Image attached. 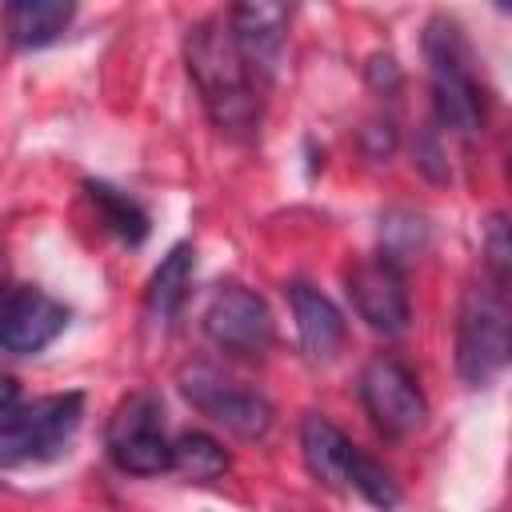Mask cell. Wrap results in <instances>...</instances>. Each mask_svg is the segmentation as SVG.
<instances>
[{"mask_svg": "<svg viewBox=\"0 0 512 512\" xmlns=\"http://www.w3.org/2000/svg\"><path fill=\"white\" fill-rule=\"evenodd\" d=\"M184 60L200 88V100L220 132L252 136L260 124V92L256 76L244 64L228 20H200L184 36Z\"/></svg>", "mask_w": 512, "mask_h": 512, "instance_id": "6da1fadb", "label": "cell"}, {"mask_svg": "<svg viewBox=\"0 0 512 512\" xmlns=\"http://www.w3.org/2000/svg\"><path fill=\"white\" fill-rule=\"evenodd\" d=\"M512 312L508 292L500 284H476L464 292L460 324H456V372L472 388H488L512 352Z\"/></svg>", "mask_w": 512, "mask_h": 512, "instance_id": "7a4b0ae2", "label": "cell"}, {"mask_svg": "<svg viewBox=\"0 0 512 512\" xmlns=\"http://www.w3.org/2000/svg\"><path fill=\"white\" fill-rule=\"evenodd\" d=\"M428 52V76H432V108L436 120L460 136H476L484 124V96L468 64V44L460 28L444 16H436L424 32Z\"/></svg>", "mask_w": 512, "mask_h": 512, "instance_id": "3957f363", "label": "cell"}, {"mask_svg": "<svg viewBox=\"0 0 512 512\" xmlns=\"http://www.w3.org/2000/svg\"><path fill=\"white\" fill-rule=\"evenodd\" d=\"M80 416H84L80 392H60V396H44L24 408H12L0 420V468L56 456L80 428Z\"/></svg>", "mask_w": 512, "mask_h": 512, "instance_id": "277c9868", "label": "cell"}, {"mask_svg": "<svg viewBox=\"0 0 512 512\" xmlns=\"http://www.w3.org/2000/svg\"><path fill=\"white\" fill-rule=\"evenodd\" d=\"M108 456L120 472L160 476L172 468V444L164 436V404L156 392H132L108 420Z\"/></svg>", "mask_w": 512, "mask_h": 512, "instance_id": "5b68a950", "label": "cell"}, {"mask_svg": "<svg viewBox=\"0 0 512 512\" xmlns=\"http://www.w3.org/2000/svg\"><path fill=\"white\" fill-rule=\"evenodd\" d=\"M360 400L384 436H412L428 420V400L396 356H376L360 372Z\"/></svg>", "mask_w": 512, "mask_h": 512, "instance_id": "8992f818", "label": "cell"}, {"mask_svg": "<svg viewBox=\"0 0 512 512\" xmlns=\"http://www.w3.org/2000/svg\"><path fill=\"white\" fill-rule=\"evenodd\" d=\"M180 388H184V396H188L204 416H212L216 424H224V428L236 432V436H264V432L272 428V404H268L260 392H252V388H244V384L220 376V372L208 368V364L184 368V372H180Z\"/></svg>", "mask_w": 512, "mask_h": 512, "instance_id": "52a82bcc", "label": "cell"}, {"mask_svg": "<svg viewBox=\"0 0 512 512\" xmlns=\"http://www.w3.org/2000/svg\"><path fill=\"white\" fill-rule=\"evenodd\" d=\"M204 332L212 344L236 356H264L272 344V312L244 284H220L204 308Z\"/></svg>", "mask_w": 512, "mask_h": 512, "instance_id": "ba28073f", "label": "cell"}, {"mask_svg": "<svg viewBox=\"0 0 512 512\" xmlns=\"http://www.w3.org/2000/svg\"><path fill=\"white\" fill-rule=\"evenodd\" d=\"M348 300H352L356 316L368 328L384 332V336H400L408 328V320H412L404 276H400L396 260H388V256L360 260L348 272Z\"/></svg>", "mask_w": 512, "mask_h": 512, "instance_id": "9c48e42d", "label": "cell"}, {"mask_svg": "<svg viewBox=\"0 0 512 512\" xmlns=\"http://www.w3.org/2000/svg\"><path fill=\"white\" fill-rule=\"evenodd\" d=\"M68 324V308L40 292V288H20L0 304V352L12 356H32L48 348Z\"/></svg>", "mask_w": 512, "mask_h": 512, "instance_id": "30bf717a", "label": "cell"}, {"mask_svg": "<svg viewBox=\"0 0 512 512\" xmlns=\"http://www.w3.org/2000/svg\"><path fill=\"white\" fill-rule=\"evenodd\" d=\"M228 32L244 56V64L252 68L256 80H268L280 64L284 52V28H288V12L280 4H264V0H248L236 4L228 16Z\"/></svg>", "mask_w": 512, "mask_h": 512, "instance_id": "8fae6325", "label": "cell"}, {"mask_svg": "<svg viewBox=\"0 0 512 512\" xmlns=\"http://www.w3.org/2000/svg\"><path fill=\"white\" fill-rule=\"evenodd\" d=\"M300 452H304V468L312 472V480H320L324 488H340L352 492V472L360 460V448L320 412H308L300 424Z\"/></svg>", "mask_w": 512, "mask_h": 512, "instance_id": "7c38bea8", "label": "cell"}, {"mask_svg": "<svg viewBox=\"0 0 512 512\" xmlns=\"http://www.w3.org/2000/svg\"><path fill=\"white\" fill-rule=\"evenodd\" d=\"M288 304H292L304 352L312 360H332L340 352V344H344V316H340V308L320 288H312L304 280L288 284Z\"/></svg>", "mask_w": 512, "mask_h": 512, "instance_id": "4fadbf2b", "label": "cell"}, {"mask_svg": "<svg viewBox=\"0 0 512 512\" xmlns=\"http://www.w3.org/2000/svg\"><path fill=\"white\" fill-rule=\"evenodd\" d=\"M72 12L76 8L64 0H16V4H8L4 24H8V36L16 48H44L68 28Z\"/></svg>", "mask_w": 512, "mask_h": 512, "instance_id": "5bb4252c", "label": "cell"}, {"mask_svg": "<svg viewBox=\"0 0 512 512\" xmlns=\"http://www.w3.org/2000/svg\"><path fill=\"white\" fill-rule=\"evenodd\" d=\"M192 272H196V248H192V244H176V248L160 260V268H156L152 280H148V312H152L156 320H168V316L184 304L188 284H192Z\"/></svg>", "mask_w": 512, "mask_h": 512, "instance_id": "9a60e30c", "label": "cell"}, {"mask_svg": "<svg viewBox=\"0 0 512 512\" xmlns=\"http://www.w3.org/2000/svg\"><path fill=\"white\" fill-rule=\"evenodd\" d=\"M84 192H88V200L96 204L100 220H104L124 244H140V240L148 236V216H144L124 192H116L112 184H100V180H88Z\"/></svg>", "mask_w": 512, "mask_h": 512, "instance_id": "2e32d148", "label": "cell"}, {"mask_svg": "<svg viewBox=\"0 0 512 512\" xmlns=\"http://www.w3.org/2000/svg\"><path fill=\"white\" fill-rule=\"evenodd\" d=\"M228 468V452L204 436V432H184L172 440V472L188 476V480H216Z\"/></svg>", "mask_w": 512, "mask_h": 512, "instance_id": "e0dca14e", "label": "cell"}, {"mask_svg": "<svg viewBox=\"0 0 512 512\" xmlns=\"http://www.w3.org/2000/svg\"><path fill=\"white\" fill-rule=\"evenodd\" d=\"M484 252H488V268H492V284H508V264H512V244H508V224L504 216L488 220V236H484Z\"/></svg>", "mask_w": 512, "mask_h": 512, "instance_id": "ac0fdd59", "label": "cell"}, {"mask_svg": "<svg viewBox=\"0 0 512 512\" xmlns=\"http://www.w3.org/2000/svg\"><path fill=\"white\" fill-rule=\"evenodd\" d=\"M16 400H20V384L12 376H0V420L16 408Z\"/></svg>", "mask_w": 512, "mask_h": 512, "instance_id": "d6986e66", "label": "cell"}, {"mask_svg": "<svg viewBox=\"0 0 512 512\" xmlns=\"http://www.w3.org/2000/svg\"><path fill=\"white\" fill-rule=\"evenodd\" d=\"M4 284H8V260H4V248H0V296H4Z\"/></svg>", "mask_w": 512, "mask_h": 512, "instance_id": "ffe728a7", "label": "cell"}]
</instances>
